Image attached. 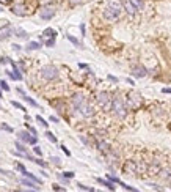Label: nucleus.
Wrapping results in <instances>:
<instances>
[{"label":"nucleus","mask_w":171,"mask_h":192,"mask_svg":"<svg viewBox=\"0 0 171 192\" xmlns=\"http://www.w3.org/2000/svg\"><path fill=\"white\" fill-rule=\"evenodd\" d=\"M39 47H41V43H36V41H32L27 44V49H30V51H36Z\"/></svg>","instance_id":"nucleus-22"},{"label":"nucleus","mask_w":171,"mask_h":192,"mask_svg":"<svg viewBox=\"0 0 171 192\" xmlns=\"http://www.w3.org/2000/svg\"><path fill=\"white\" fill-rule=\"evenodd\" d=\"M19 93L22 94V98H24V101H27V103H28L30 106H33V107H38V104H36V101H33V99L30 98V96H27L25 93H24V91H20V90H19Z\"/></svg>","instance_id":"nucleus-19"},{"label":"nucleus","mask_w":171,"mask_h":192,"mask_svg":"<svg viewBox=\"0 0 171 192\" xmlns=\"http://www.w3.org/2000/svg\"><path fill=\"white\" fill-rule=\"evenodd\" d=\"M10 63L13 65V73H10V71H7V73H8V76H10L11 79H14V80H22V74H20V71L17 69L16 63H14V62H10Z\"/></svg>","instance_id":"nucleus-11"},{"label":"nucleus","mask_w":171,"mask_h":192,"mask_svg":"<svg viewBox=\"0 0 171 192\" xmlns=\"http://www.w3.org/2000/svg\"><path fill=\"white\" fill-rule=\"evenodd\" d=\"M36 121H38L41 126H44V128H47V125H49V123L46 121V120H44L42 117H39V115H36Z\"/></svg>","instance_id":"nucleus-26"},{"label":"nucleus","mask_w":171,"mask_h":192,"mask_svg":"<svg viewBox=\"0 0 171 192\" xmlns=\"http://www.w3.org/2000/svg\"><path fill=\"white\" fill-rule=\"evenodd\" d=\"M27 129H28L33 135H36V129H35V128H32V126H28V125H27Z\"/></svg>","instance_id":"nucleus-40"},{"label":"nucleus","mask_w":171,"mask_h":192,"mask_svg":"<svg viewBox=\"0 0 171 192\" xmlns=\"http://www.w3.org/2000/svg\"><path fill=\"white\" fill-rule=\"evenodd\" d=\"M80 113H82V117H85V118H90V117H93L94 115V107L90 104V103H85L80 109Z\"/></svg>","instance_id":"nucleus-9"},{"label":"nucleus","mask_w":171,"mask_h":192,"mask_svg":"<svg viewBox=\"0 0 171 192\" xmlns=\"http://www.w3.org/2000/svg\"><path fill=\"white\" fill-rule=\"evenodd\" d=\"M41 76L46 80H55V79H58V69L52 65H47V66L41 68Z\"/></svg>","instance_id":"nucleus-2"},{"label":"nucleus","mask_w":171,"mask_h":192,"mask_svg":"<svg viewBox=\"0 0 171 192\" xmlns=\"http://www.w3.org/2000/svg\"><path fill=\"white\" fill-rule=\"evenodd\" d=\"M54 16H55V8H54V7H44V8L39 11V17L44 19V21L52 19Z\"/></svg>","instance_id":"nucleus-8"},{"label":"nucleus","mask_w":171,"mask_h":192,"mask_svg":"<svg viewBox=\"0 0 171 192\" xmlns=\"http://www.w3.org/2000/svg\"><path fill=\"white\" fill-rule=\"evenodd\" d=\"M162 91H163V93H171V88H163Z\"/></svg>","instance_id":"nucleus-48"},{"label":"nucleus","mask_w":171,"mask_h":192,"mask_svg":"<svg viewBox=\"0 0 171 192\" xmlns=\"http://www.w3.org/2000/svg\"><path fill=\"white\" fill-rule=\"evenodd\" d=\"M54 44H55V38H50V39L46 41V46H47V47H52Z\"/></svg>","instance_id":"nucleus-34"},{"label":"nucleus","mask_w":171,"mask_h":192,"mask_svg":"<svg viewBox=\"0 0 171 192\" xmlns=\"http://www.w3.org/2000/svg\"><path fill=\"white\" fill-rule=\"evenodd\" d=\"M97 183H101V184L107 186L110 190H115V186H113V183H112V181H105V180H102V178H97Z\"/></svg>","instance_id":"nucleus-20"},{"label":"nucleus","mask_w":171,"mask_h":192,"mask_svg":"<svg viewBox=\"0 0 171 192\" xmlns=\"http://www.w3.org/2000/svg\"><path fill=\"white\" fill-rule=\"evenodd\" d=\"M17 137H19V140H20V142H27V143H30V140H32L33 134L30 135L27 131H22V132H19V134H17Z\"/></svg>","instance_id":"nucleus-15"},{"label":"nucleus","mask_w":171,"mask_h":192,"mask_svg":"<svg viewBox=\"0 0 171 192\" xmlns=\"http://www.w3.org/2000/svg\"><path fill=\"white\" fill-rule=\"evenodd\" d=\"M2 129H3V131H7V132H14V129H13L11 126H8L7 123H2Z\"/></svg>","instance_id":"nucleus-32"},{"label":"nucleus","mask_w":171,"mask_h":192,"mask_svg":"<svg viewBox=\"0 0 171 192\" xmlns=\"http://www.w3.org/2000/svg\"><path fill=\"white\" fill-rule=\"evenodd\" d=\"M24 176H27V178H30V180H33L35 183H38V184H42V181L39 180V178H36L33 173H30V172H27V173H24Z\"/></svg>","instance_id":"nucleus-23"},{"label":"nucleus","mask_w":171,"mask_h":192,"mask_svg":"<svg viewBox=\"0 0 171 192\" xmlns=\"http://www.w3.org/2000/svg\"><path fill=\"white\" fill-rule=\"evenodd\" d=\"M63 176H64L66 180H68V178H72V176H74V172H64Z\"/></svg>","instance_id":"nucleus-38"},{"label":"nucleus","mask_w":171,"mask_h":192,"mask_svg":"<svg viewBox=\"0 0 171 192\" xmlns=\"http://www.w3.org/2000/svg\"><path fill=\"white\" fill-rule=\"evenodd\" d=\"M11 35H13V27L10 25V24H7L5 27L0 29V39H8Z\"/></svg>","instance_id":"nucleus-10"},{"label":"nucleus","mask_w":171,"mask_h":192,"mask_svg":"<svg viewBox=\"0 0 171 192\" xmlns=\"http://www.w3.org/2000/svg\"><path fill=\"white\" fill-rule=\"evenodd\" d=\"M46 135H47V139L50 140L52 143H57V137H55V135H54L52 132H49V131H47V132H46Z\"/></svg>","instance_id":"nucleus-28"},{"label":"nucleus","mask_w":171,"mask_h":192,"mask_svg":"<svg viewBox=\"0 0 171 192\" xmlns=\"http://www.w3.org/2000/svg\"><path fill=\"white\" fill-rule=\"evenodd\" d=\"M96 145H97V148H99L101 151H104V153H108L110 151V145H108L107 142H104V140H97Z\"/></svg>","instance_id":"nucleus-16"},{"label":"nucleus","mask_w":171,"mask_h":192,"mask_svg":"<svg viewBox=\"0 0 171 192\" xmlns=\"http://www.w3.org/2000/svg\"><path fill=\"white\" fill-rule=\"evenodd\" d=\"M119 16H121V11H116V10H113L112 7H107V8L104 10V17H105L107 21H110V22L119 19Z\"/></svg>","instance_id":"nucleus-5"},{"label":"nucleus","mask_w":171,"mask_h":192,"mask_svg":"<svg viewBox=\"0 0 171 192\" xmlns=\"http://www.w3.org/2000/svg\"><path fill=\"white\" fill-rule=\"evenodd\" d=\"M130 3H132L137 10H143V8H144V2H143V0H130Z\"/></svg>","instance_id":"nucleus-21"},{"label":"nucleus","mask_w":171,"mask_h":192,"mask_svg":"<svg viewBox=\"0 0 171 192\" xmlns=\"http://www.w3.org/2000/svg\"><path fill=\"white\" fill-rule=\"evenodd\" d=\"M17 36H19V38H27L28 35H27L25 32H24V30H20V29H19V30H17Z\"/></svg>","instance_id":"nucleus-35"},{"label":"nucleus","mask_w":171,"mask_h":192,"mask_svg":"<svg viewBox=\"0 0 171 192\" xmlns=\"http://www.w3.org/2000/svg\"><path fill=\"white\" fill-rule=\"evenodd\" d=\"M0 87H2V88H3L5 91H10V85H8V84H7L5 80H2V82H0Z\"/></svg>","instance_id":"nucleus-33"},{"label":"nucleus","mask_w":171,"mask_h":192,"mask_svg":"<svg viewBox=\"0 0 171 192\" xmlns=\"http://www.w3.org/2000/svg\"><path fill=\"white\" fill-rule=\"evenodd\" d=\"M123 170H124V173H129V175L138 173V162L137 161H127L123 167Z\"/></svg>","instance_id":"nucleus-7"},{"label":"nucleus","mask_w":171,"mask_h":192,"mask_svg":"<svg viewBox=\"0 0 171 192\" xmlns=\"http://www.w3.org/2000/svg\"><path fill=\"white\" fill-rule=\"evenodd\" d=\"M8 60H10V58H5V57H0V63H2V65H5V63H8Z\"/></svg>","instance_id":"nucleus-43"},{"label":"nucleus","mask_w":171,"mask_h":192,"mask_svg":"<svg viewBox=\"0 0 171 192\" xmlns=\"http://www.w3.org/2000/svg\"><path fill=\"white\" fill-rule=\"evenodd\" d=\"M54 190H64V187H60V186H54Z\"/></svg>","instance_id":"nucleus-46"},{"label":"nucleus","mask_w":171,"mask_h":192,"mask_svg":"<svg viewBox=\"0 0 171 192\" xmlns=\"http://www.w3.org/2000/svg\"><path fill=\"white\" fill-rule=\"evenodd\" d=\"M11 104H13V106H14L16 109H19V110H22V112H27V110H25V107H24V106H22L20 103H17V101H11Z\"/></svg>","instance_id":"nucleus-27"},{"label":"nucleus","mask_w":171,"mask_h":192,"mask_svg":"<svg viewBox=\"0 0 171 192\" xmlns=\"http://www.w3.org/2000/svg\"><path fill=\"white\" fill-rule=\"evenodd\" d=\"M50 161H52L55 165H60V159H58V158H50Z\"/></svg>","instance_id":"nucleus-42"},{"label":"nucleus","mask_w":171,"mask_h":192,"mask_svg":"<svg viewBox=\"0 0 171 192\" xmlns=\"http://www.w3.org/2000/svg\"><path fill=\"white\" fill-rule=\"evenodd\" d=\"M33 151H35V153H36V154H38L39 158H41V154H42V151H41V148H39V147H35V148H33Z\"/></svg>","instance_id":"nucleus-39"},{"label":"nucleus","mask_w":171,"mask_h":192,"mask_svg":"<svg viewBox=\"0 0 171 192\" xmlns=\"http://www.w3.org/2000/svg\"><path fill=\"white\" fill-rule=\"evenodd\" d=\"M97 104H99L102 109H105V110H108V109H112V98H110V94L107 93V91H101V93H97Z\"/></svg>","instance_id":"nucleus-3"},{"label":"nucleus","mask_w":171,"mask_h":192,"mask_svg":"<svg viewBox=\"0 0 171 192\" xmlns=\"http://www.w3.org/2000/svg\"><path fill=\"white\" fill-rule=\"evenodd\" d=\"M132 74H134V77H144L146 76V69L143 66H135L132 69Z\"/></svg>","instance_id":"nucleus-14"},{"label":"nucleus","mask_w":171,"mask_h":192,"mask_svg":"<svg viewBox=\"0 0 171 192\" xmlns=\"http://www.w3.org/2000/svg\"><path fill=\"white\" fill-rule=\"evenodd\" d=\"M20 184L27 186V187H30V189H35V190H39V186H41V184L38 186V183H35V181H33V180H30V178L27 180V176L20 180Z\"/></svg>","instance_id":"nucleus-13"},{"label":"nucleus","mask_w":171,"mask_h":192,"mask_svg":"<svg viewBox=\"0 0 171 192\" xmlns=\"http://www.w3.org/2000/svg\"><path fill=\"white\" fill-rule=\"evenodd\" d=\"M50 121H54V123H58V118H57V117H50Z\"/></svg>","instance_id":"nucleus-45"},{"label":"nucleus","mask_w":171,"mask_h":192,"mask_svg":"<svg viewBox=\"0 0 171 192\" xmlns=\"http://www.w3.org/2000/svg\"><path fill=\"white\" fill-rule=\"evenodd\" d=\"M0 98H2V91H0Z\"/></svg>","instance_id":"nucleus-49"},{"label":"nucleus","mask_w":171,"mask_h":192,"mask_svg":"<svg viewBox=\"0 0 171 192\" xmlns=\"http://www.w3.org/2000/svg\"><path fill=\"white\" fill-rule=\"evenodd\" d=\"M16 169H17L22 175H24V173H27V169H25V167H24L22 164H17V165H16Z\"/></svg>","instance_id":"nucleus-31"},{"label":"nucleus","mask_w":171,"mask_h":192,"mask_svg":"<svg viewBox=\"0 0 171 192\" xmlns=\"http://www.w3.org/2000/svg\"><path fill=\"white\" fill-rule=\"evenodd\" d=\"M0 11H2V10H0Z\"/></svg>","instance_id":"nucleus-50"},{"label":"nucleus","mask_w":171,"mask_h":192,"mask_svg":"<svg viewBox=\"0 0 171 192\" xmlns=\"http://www.w3.org/2000/svg\"><path fill=\"white\" fill-rule=\"evenodd\" d=\"M108 79H110L112 82H118V79H116V77H113V76H108Z\"/></svg>","instance_id":"nucleus-47"},{"label":"nucleus","mask_w":171,"mask_h":192,"mask_svg":"<svg viewBox=\"0 0 171 192\" xmlns=\"http://www.w3.org/2000/svg\"><path fill=\"white\" fill-rule=\"evenodd\" d=\"M77 187H79V189H82V190H94V189H91V187H86V186H83V184H80V183L77 184Z\"/></svg>","instance_id":"nucleus-37"},{"label":"nucleus","mask_w":171,"mask_h":192,"mask_svg":"<svg viewBox=\"0 0 171 192\" xmlns=\"http://www.w3.org/2000/svg\"><path fill=\"white\" fill-rule=\"evenodd\" d=\"M14 147H16V148H17V151H20V153H25V151H27V148L24 147V145H22V143H20L19 140L14 143Z\"/></svg>","instance_id":"nucleus-25"},{"label":"nucleus","mask_w":171,"mask_h":192,"mask_svg":"<svg viewBox=\"0 0 171 192\" xmlns=\"http://www.w3.org/2000/svg\"><path fill=\"white\" fill-rule=\"evenodd\" d=\"M148 186H151L152 189H157V190H160V187H159L157 184H152V183H151V184H148Z\"/></svg>","instance_id":"nucleus-44"},{"label":"nucleus","mask_w":171,"mask_h":192,"mask_svg":"<svg viewBox=\"0 0 171 192\" xmlns=\"http://www.w3.org/2000/svg\"><path fill=\"white\" fill-rule=\"evenodd\" d=\"M141 106V98L138 93H129L127 94V109H138Z\"/></svg>","instance_id":"nucleus-4"},{"label":"nucleus","mask_w":171,"mask_h":192,"mask_svg":"<svg viewBox=\"0 0 171 192\" xmlns=\"http://www.w3.org/2000/svg\"><path fill=\"white\" fill-rule=\"evenodd\" d=\"M61 150H63V153H64L66 156H71V151H69V150H68L66 147H61Z\"/></svg>","instance_id":"nucleus-41"},{"label":"nucleus","mask_w":171,"mask_h":192,"mask_svg":"<svg viewBox=\"0 0 171 192\" xmlns=\"http://www.w3.org/2000/svg\"><path fill=\"white\" fill-rule=\"evenodd\" d=\"M112 112H113V115H115L116 118L123 120V118H126V115H127V106L124 104V101L121 99V98H115V99L112 101Z\"/></svg>","instance_id":"nucleus-1"},{"label":"nucleus","mask_w":171,"mask_h":192,"mask_svg":"<svg viewBox=\"0 0 171 192\" xmlns=\"http://www.w3.org/2000/svg\"><path fill=\"white\" fill-rule=\"evenodd\" d=\"M83 0H69V5L71 7H77V5H82Z\"/></svg>","instance_id":"nucleus-30"},{"label":"nucleus","mask_w":171,"mask_h":192,"mask_svg":"<svg viewBox=\"0 0 171 192\" xmlns=\"http://www.w3.org/2000/svg\"><path fill=\"white\" fill-rule=\"evenodd\" d=\"M85 103H86V99H85V96L82 93H76L71 98V104H72V107H76V109H80Z\"/></svg>","instance_id":"nucleus-6"},{"label":"nucleus","mask_w":171,"mask_h":192,"mask_svg":"<svg viewBox=\"0 0 171 192\" xmlns=\"http://www.w3.org/2000/svg\"><path fill=\"white\" fill-rule=\"evenodd\" d=\"M10 11H11L13 14H16V16H20V17H24V16L27 14L25 8H24V5H13Z\"/></svg>","instance_id":"nucleus-12"},{"label":"nucleus","mask_w":171,"mask_h":192,"mask_svg":"<svg viewBox=\"0 0 171 192\" xmlns=\"http://www.w3.org/2000/svg\"><path fill=\"white\" fill-rule=\"evenodd\" d=\"M162 176L165 180H171V170H162Z\"/></svg>","instance_id":"nucleus-29"},{"label":"nucleus","mask_w":171,"mask_h":192,"mask_svg":"<svg viewBox=\"0 0 171 192\" xmlns=\"http://www.w3.org/2000/svg\"><path fill=\"white\" fill-rule=\"evenodd\" d=\"M66 38H68V39L72 43V44H74V46H77V47H80V46H82V44L79 43V39H77V38H74L72 35H66Z\"/></svg>","instance_id":"nucleus-24"},{"label":"nucleus","mask_w":171,"mask_h":192,"mask_svg":"<svg viewBox=\"0 0 171 192\" xmlns=\"http://www.w3.org/2000/svg\"><path fill=\"white\" fill-rule=\"evenodd\" d=\"M42 36H47V38H55V36H57V32H55L54 29H50V27H47V29L42 32Z\"/></svg>","instance_id":"nucleus-18"},{"label":"nucleus","mask_w":171,"mask_h":192,"mask_svg":"<svg viewBox=\"0 0 171 192\" xmlns=\"http://www.w3.org/2000/svg\"><path fill=\"white\" fill-rule=\"evenodd\" d=\"M124 10H126L129 14H135V13L138 11V10H137V8L130 3V0H129V2H124Z\"/></svg>","instance_id":"nucleus-17"},{"label":"nucleus","mask_w":171,"mask_h":192,"mask_svg":"<svg viewBox=\"0 0 171 192\" xmlns=\"http://www.w3.org/2000/svg\"><path fill=\"white\" fill-rule=\"evenodd\" d=\"M33 162H36V164H38V165H41V167H46V165H47V164H46L42 159H35Z\"/></svg>","instance_id":"nucleus-36"}]
</instances>
